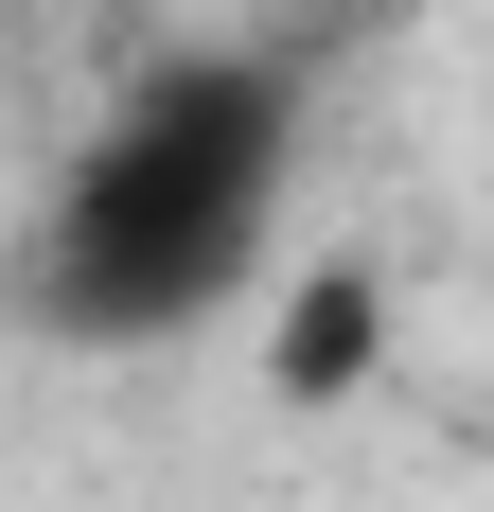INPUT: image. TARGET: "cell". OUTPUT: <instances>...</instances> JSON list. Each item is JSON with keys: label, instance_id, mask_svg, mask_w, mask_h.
<instances>
[{"label": "cell", "instance_id": "1", "mask_svg": "<svg viewBox=\"0 0 494 512\" xmlns=\"http://www.w3.org/2000/svg\"><path fill=\"white\" fill-rule=\"evenodd\" d=\"M300 212V71L283 53H159L36 212V318L53 336H195L283 283Z\"/></svg>", "mask_w": 494, "mask_h": 512}, {"label": "cell", "instance_id": "2", "mask_svg": "<svg viewBox=\"0 0 494 512\" xmlns=\"http://www.w3.org/2000/svg\"><path fill=\"white\" fill-rule=\"evenodd\" d=\"M389 371V283L371 265H283L265 283V389L283 407H353Z\"/></svg>", "mask_w": 494, "mask_h": 512}]
</instances>
